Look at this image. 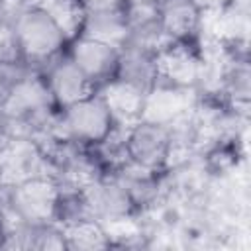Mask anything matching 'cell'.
Wrapping results in <instances>:
<instances>
[{
    "label": "cell",
    "mask_w": 251,
    "mask_h": 251,
    "mask_svg": "<svg viewBox=\"0 0 251 251\" xmlns=\"http://www.w3.org/2000/svg\"><path fill=\"white\" fill-rule=\"evenodd\" d=\"M202 14H214L229 6V0H192Z\"/></svg>",
    "instance_id": "cell-22"
},
{
    "label": "cell",
    "mask_w": 251,
    "mask_h": 251,
    "mask_svg": "<svg viewBox=\"0 0 251 251\" xmlns=\"http://www.w3.org/2000/svg\"><path fill=\"white\" fill-rule=\"evenodd\" d=\"M78 35L122 49L129 39V27L124 10L86 12Z\"/></svg>",
    "instance_id": "cell-14"
},
{
    "label": "cell",
    "mask_w": 251,
    "mask_h": 251,
    "mask_svg": "<svg viewBox=\"0 0 251 251\" xmlns=\"http://www.w3.org/2000/svg\"><path fill=\"white\" fill-rule=\"evenodd\" d=\"M67 55L90 78L96 90L102 84L116 78V69H118V59H120L118 47L78 35L73 41H69Z\"/></svg>",
    "instance_id": "cell-8"
},
{
    "label": "cell",
    "mask_w": 251,
    "mask_h": 251,
    "mask_svg": "<svg viewBox=\"0 0 251 251\" xmlns=\"http://www.w3.org/2000/svg\"><path fill=\"white\" fill-rule=\"evenodd\" d=\"M124 141L129 163L153 173L169 165L173 145L169 126L139 120L137 124L124 129Z\"/></svg>",
    "instance_id": "cell-5"
},
{
    "label": "cell",
    "mask_w": 251,
    "mask_h": 251,
    "mask_svg": "<svg viewBox=\"0 0 251 251\" xmlns=\"http://www.w3.org/2000/svg\"><path fill=\"white\" fill-rule=\"evenodd\" d=\"M86 218H92L100 224H110L116 220H124L133 214L135 202L129 192L116 178H96L78 190Z\"/></svg>",
    "instance_id": "cell-6"
},
{
    "label": "cell",
    "mask_w": 251,
    "mask_h": 251,
    "mask_svg": "<svg viewBox=\"0 0 251 251\" xmlns=\"http://www.w3.org/2000/svg\"><path fill=\"white\" fill-rule=\"evenodd\" d=\"M25 65L22 67H8V65H0V102L6 94V90L10 88V84L14 82V78L18 76V73L24 69Z\"/></svg>",
    "instance_id": "cell-20"
},
{
    "label": "cell",
    "mask_w": 251,
    "mask_h": 251,
    "mask_svg": "<svg viewBox=\"0 0 251 251\" xmlns=\"http://www.w3.org/2000/svg\"><path fill=\"white\" fill-rule=\"evenodd\" d=\"M114 129L116 124L98 92L57 112V137L76 145L96 147Z\"/></svg>",
    "instance_id": "cell-4"
},
{
    "label": "cell",
    "mask_w": 251,
    "mask_h": 251,
    "mask_svg": "<svg viewBox=\"0 0 251 251\" xmlns=\"http://www.w3.org/2000/svg\"><path fill=\"white\" fill-rule=\"evenodd\" d=\"M159 20L173 41L190 43L202 31L204 14L192 0H163L159 4Z\"/></svg>",
    "instance_id": "cell-12"
},
{
    "label": "cell",
    "mask_w": 251,
    "mask_h": 251,
    "mask_svg": "<svg viewBox=\"0 0 251 251\" xmlns=\"http://www.w3.org/2000/svg\"><path fill=\"white\" fill-rule=\"evenodd\" d=\"M151 2H155V4H161V2H163V0H151Z\"/></svg>",
    "instance_id": "cell-23"
},
{
    "label": "cell",
    "mask_w": 251,
    "mask_h": 251,
    "mask_svg": "<svg viewBox=\"0 0 251 251\" xmlns=\"http://www.w3.org/2000/svg\"><path fill=\"white\" fill-rule=\"evenodd\" d=\"M202 71V57L192 49L190 43L175 41L161 53H157V73L159 82L198 88Z\"/></svg>",
    "instance_id": "cell-10"
},
{
    "label": "cell",
    "mask_w": 251,
    "mask_h": 251,
    "mask_svg": "<svg viewBox=\"0 0 251 251\" xmlns=\"http://www.w3.org/2000/svg\"><path fill=\"white\" fill-rule=\"evenodd\" d=\"M196 106V88L175 86L167 82H157L145 94L143 118L147 122L171 126Z\"/></svg>",
    "instance_id": "cell-9"
},
{
    "label": "cell",
    "mask_w": 251,
    "mask_h": 251,
    "mask_svg": "<svg viewBox=\"0 0 251 251\" xmlns=\"http://www.w3.org/2000/svg\"><path fill=\"white\" fill-rule=\"evenodd\" d=\"M96 92L100 94L106 108L110 110V116L116 127L126 129L143 118V106H145V94H147L145 90L129 82L112 78L110 82L102 84Z\"/></svg>",
    "instance_id": "cell-11"
},
{
    "label": "cell",
    "mask_w": 251,
    "mask_h": 251,
    "mask_svg": "<svg viewBox=\"0 0 251 251\" xmlns=\"http://www.w3.org/2000/svg\"><path fill=\"white\" fill-rule=\"evenodd\" d=\"M39 2L41 0H6V6H4V12H2V16H6V18H14L16 14H20L22 10H25V8H31V6H39Z\"/></svg>",
    "instance_id": "cell-21"
},
{
    "label": "cell",
    "mask_w": 251,
    "mask_h": 251,
    "mask_svg": "<svg viewBox=\"0 0 251 251\" xmlns=\"http://www.w3.org/2000/svg\"><path fill=\"white\" fill-rule=\"evenodd\" d=\"M116 78L129 82L141 90H149L159 82V73H157V55L126 43L120 49V59H118V69H116Z\"/></svg>",
    "instance_id": "cell-13"
},
{
    "label": "cell",
    "mask_w": 251,
    "mask_h": 251,
    "mask_svg": "<svg viewBox=\"0 0 251 251\" xmlns=\"http://www.w3.org/2000/svg\"><path fill=\"white\" fill-rule=\"evenodd\" d=\"M0 194L4 206L25 226H45L57 222L63 188L55 176H35L10 188H0Z\"/></svg>",
    "instance_id": "cell-2"
},
{
    "label": "cell",
    "mask_w": 251,
    "mask_h": 251,
    "mask_svg": "<svg viewBox=\"0 0 251 251\" xmlns=\"http://www.w3.org/2000/svg\"><path fill=\"white\" fill-rule=\"evenodd\" d=\"M39 6L57 22L69 41L78 35L84 20V10L78 0H41Z\"/></svg>",
    "instance_id": "cell-16"
},
{
    "label": "cell",
    "mask_w": 251,
    "mask_h": 251,
    "mask_svg": "<svg viewBox=\"0 0 251 251\" xmlns=\"http://www.w3.org/2000/svg\"><path fill=\"white\" fill-rule=\"evenodd\" d=\"M45 82L49 86V92L53 96V102L57 110L67 108L71 104H76L96 92V86L90 82V78L69 59L67 53L53 59L49 65L41 69Z\"/></svg>",
    "instance_id": "cell-7"
},
{
    "label": "cell",
    "mask_w": 251,
    "mask_h": 251,
    "mask_svg": "<svg viewBox=\"0 0 251 251\" xmlns=\"http://www.w3.org/2000/svg\"><path fill=\"white\" fill-rule=\"evenodd\" d=\"M84 14L86 12H110V10H124L127 0H78Z\"/></svg>",
    "instance_id": "cell-19"
},
{
    "label": "cell",
    "mask_w": 251,
    "mask_h": 251,
    "mask_svg": "<svg viewBox=\"0 0 251 251\" xmlns=\"http://www.w3.org/2000/svg\"><path fill=\"white\" fill-rule=\"evenodd\" d=\"M29 249L47 251V249H67L63 226L53 222L45 226H31L29 233Z\"/></svg>",
    "instance_id": "cell-17"
},
{
    "label": "cell",
    "mask_w": 251,
    "mask_h": 251,
    "mask_svg": "<svg viewBox=\"0 0 251 251\" xmlns=\"http://www.w3.org/2000/svg\"><path fill=\"white\" fill-rule=\"evenodd\" d=\"M65 243L69 251H94L108 249L110 239L104 226L92 218H82L63 226Z\"/></svg>",
    "instance_id": "cell-15"
},
{
    "label": "cell",
    "mask_w": 251,
    "mask_h": 251,
    "mask_svg": "<svg viewBox=\"0 0 251 251\" xmlns=\"http://www.w3.org/2000/svg\"><path fill=\"white\" fill-rule=\"evenodd\" d=\"M12 25L25 67L43 69L69 47L67 35L41 6L22 10L12 18Z\"/></svg>",
    "instance_id": "cell-1"
},
{
    "label": "cell",
    "mask_w": 251,
    "mask_h": 251,
    "mask_svg": "<svg viewBox=\"0 0 251 251\" xmlns=\"http://www.w3.org/2000/svg\"><path fill=\"white\" fill-rule=\"evenodd\" d=\"M0 65H8V67L24 65L12 20L6 16H0Z\"/></svg>",
    "instance_id": "cell-18"
},
{
    "label": "cell",
    "mask_w": 251,
    "mask_h": 251,
    "mask_svg": "<svg viewBox=\"0 0 251 251\" xmlns=\"http://www.w3.org/2000/svg\"><path fill=\"white\" fill-rule=\"evenodd\" d=\"M35 176H53V163L41 143L25 133L0 131V188Z\"/></svg>",
    "instance_id": "cell-3"
}]
</instances>
